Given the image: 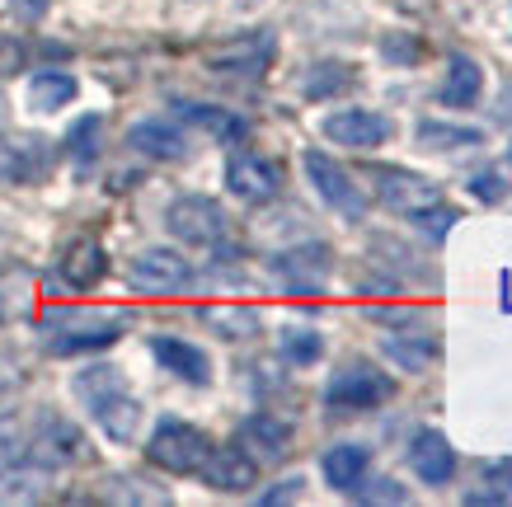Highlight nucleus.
<instances>
[{
  "instance_id": "obj_31",
  "label": "nucleus",
  "mask_w": 512,
  "mask_h": 507,
  "mask_svg": "<svg viewBox=\"0 0 512 507\" xmlns=\"http://www.w3.org/2000/svg\"><path fill=\"white\" fill-rule=\"evenodd\" d=\"M19 66H24V43H15V38H0V76H15Z\"/></svg>"
},
{
  "instance_id": "obj_22",
  "label": "nucleus",
  "mask_w": 512,
  "mask_h": 507,
  "mask_svg": "<svg viewBox=\"0 0 512 507\" xmlns=\"http://www.w3.org/2000/svg\"><path fill=\"white\" fill-rule=\"evenodd\" d=\"M38 461H47V465L85 461V437L71 423H47L43 437H38Z\"/></svg>"
},
{
  "instance_id": "obj_24",
  "label": "nucleus",
  "mask_w": 512,
  "mask_h": 507,
  "mask_svg": "<svg viewBox=\"0 0 512 507\" xmlns=\"http://www.w3.org/2000/svg\"><path fill=\"white\" fill-rule=\"evenodd\" d=\"M278 348L287 362H296V367H311V362H320V353H325V338L315 334V329H282L278 334Z\"/></svg>"
},
{
  "instance_id": "obj_8",
  "label": "nucleus",
  "mask_w": 512,
  "mask_h": 507,
  "mask_svg": "<svg viewBox=\"0 0 512 507\" xmlns=\"http://www.w3.org/2000/svg\"><path fill=\"white\" fill-rule=\"evenodd\" d=\"M372 184H376V198L386 202L390 212L409 216V221L442 202L437 184H428V179H419V174H409V169H372Z\"/></svg>"
},
{
  "instance_id": "obj_2",
  "label": "nucleus",
  "mask_w": 512,
  "mask_h": 507,
  "mask_svg": "<svg viewBox=\"0 0 512 507\" xmlns=\"http://www.w3.org/2000/svg\"><path fill=\"white\" fill-rule=\"evenodd\" d=\"M127 329V315H104V310H47L43 334L52 353H90L109 348Z\"/></svg>"
},
{
  "instance_id": "obj_20",
  "label": "nucleus",
  "mask_w": 512,
  "mask_h": 507,
  "mask_svg": "<svg viewBox=\"0 0 512 507\" xmlns=\"http://www.w3.org/2000/svg\"><path fill=\"white\" fill-rule=\"evenodd\" d=\"M480 90H484L480 62H470V57H451V71H447V80H442L437 99H442L447 108H470L475 99H480Z\"/></svg>"
},
{
  "instance_id": "obj_5",
  "label": "nucleus",
  "mask_w": 512,
  "mask_h": 507,
  "mask_svg": "<svg viewBox=\"0 0 512 507\" xmlns=\"http://www.w3.org/2000/svg\"><path fill=\"white\" fill-rule=\"evenodd\" d=\"M188 282H193V268L174 249H146L127 263V287L141 296H174L184 292Z\"/></svg>"
},
{
  "instance_id": "obj_3",
  "label": "nucleus",
  "mask_w": 512,
  "mask_h": 507,
  "mask_svg": "<svg viewBox=\"0 0 512 507\" xmlns=\"http://www.w3.org/2000/svg\"><path fill=\"white\" fill-rule=\"evenodd\" d=\"M390 376L376 371L372 362H348V367L334 371V381L325 390V404L334 414H362V409H376V404L390 400Z\"/></svg>"
},
{
  "instance_id": "obj_30",
  "label": "nucleus",
  "mask_w": 512,
  "mask_h": 507,
  "mask_svg": "<svg viewBox=\"0 0 512 507\" xmlns=\"http://www.w3.org/2000/svg\"><path fill=\"white\" fill-rule=\"evenodd\" d=\"M19 451H24L19 446V428L15 423H0V470H10L19 461Z\"/></svg>"
},
{
  "instance_id": "obj_28",
  "label": "nucleus",
  "mask_w": 512,
  "mask_h": 507,
  "mask_svg": "<svg viewBox=\"0 0 512 507\" xmlns=\"http://www.w3.org/2000/svg\"><path fill=\"white\" fill-rule=\"evenodd\" d=\"M207 320L217 324L226 338H249L254 329H259V315H254V310H212Z\"/></svg>"
},
{
  "instance_id": "obj_23",
  "label": "nucleus",
  "mask_w": 512,
  "mask_h": 507,
  "mask_svg": "<svg viewBox=\"0 0 512 507\" xmlns=\"http://www.w3.org/2000/svg\"><path fill=\"white\" fill-rule=\"evenodd\" d=\"M174 108H179V118H184V123L212 132L217 141H240L245 137V123H240L235 113H226V108H212V104H174Z\"/></svg>"
},
{
  "instance_id": "obj_11",
  "label": "nucleus",
  "mask_w": 512,
  "mask_h": 507,
  "mask_svg": "<svg viewBox=\"0 0 512 507\" xmlns=\"http://www.w3.org/2000/svg\"><path fill=\"white\" fill-rule=\"evenodd\" d=\"M226 184L240 202H268L282 193V169L264 155H235L226 165Z\"/></svg>"
},
{
  "instance_id": "obj_1",
  "label": "nucleus",
  "mask_w": 512,
  "mask_h": 507,
  "mask_svg": "<svg viewBox=\"0 0 512 507\" xmlns=\"http://www.w3.org/2000/svg\"><path fill=\"white\" fill-rule=\"evenodd\" d=\"M76 395L94 414V423L109 432L113 442H132L141 428V404L127 395L118 367H85L76 376Z\"/></svg>"
},
{
  "instance_id": "obj_4",
  "label": "nucleus",
  "mask_w": 512,
  "mask_h": 507,
  "mask_svg": "<svg viewBox=\"0 0 512 507\" xmlns=\"http://www.w3.org/2000/svg\"><path fill=\"white\" fill-rule=\"evenodd\" d=\"M207 451H212V442L198 428H188V423H160L151 432V442H146V461L170 470V475H193L207 461Z\"/></svg>"
},
{
  "instance_id": "obj_15",
  "label": "nucleus",
  "mask_w": 512,
  "mask_h": 507,
  "mask_svg": "<svg viewBox=\"0 0 512 507\" xmlns=\"http://www.w3.org/2000/svg\"><path fill=\"white\" fill-rule=\"evenodd\" d=\"M278 277L292 287V292H320L329 277V249L311 245V249H292V254H278Z\"/></svg>"
},
{
  "instance_id": "obj_17",
  "label": "nucleus",
  "mask_w": 512,
  "mask_h": 507,
  "mask_svg": "<svg viewBox=\"0 0 512 507\" xmlns=\"http://www.w3.org/2000/svg\"><path fill=\"white\" fill-rule=\"evenodd\" d=\"M367 461H372V456H367V446L343 442V446H329L325 461H320V470H325L329 489L357 493V489H362V475H367Z\"/></svg>"
},
{
  "instance_id": "obj_27",
  "label": "nucleus",
  "mask_w": 512,
  "mask_h": 507,
  "mask_svg": "<svg viewBox=\"0 0 512 507\" xmlns=\"http://www.w3.org/2000/svg\"><path fill=\"white\" fill-rule=\"evenodd\" d=\"M43 493V475H29V470H0V498H10V503H29Z\"/></svg>"
},
{
  "instance_id": "obj_33",
  "label": "nucleus",
  "mask_w": 512,
  "mask_h": 507,
  "mask_svg": "<svg viewBox=\"0 0 512 507\" xmlns=\"http://www.w3.org/2000/svg\"><path fill=\"white\" fill-rule=\"evenodd\" d=\"M10 5H15L19 15L24 19H38V15H47V0H10Z\"/></svg>"
},
{
  "instance_id": "obj_29",
  "label": "nucleus",
  "mask_w": 512,
  "mask_h": 507,
  "mask_svg": "<svg viewBox=\"0 0 512 507\" xmlns=\"http://www.w3.org/2000/svg\"><path fill=\"white\" fill-rule=\"evenodd\" d=\"M466 503H512V470H489V489H470Z\"/></svg>"
},
{
  "instance_id": "obj_16",
  "label": "nucleus",
  "mask_w": 512,
  "mask_h": 507,
  "mask_svg": "<svg viewBox=\"0 0 512 507\" xmlns=\"http://www.w3.org/2000/svg\"><path fill=\"white\" fill-rule=\"evenodd\" d=\"M127 146L141 151V155H151V160H184L188 155V137L179 132V127L160 123V118L132 127V132H127Z\"/></svg>"
},
{
  "instance_id": "obj_10",
  "label": "nucleus",
  "mask_w": 512,
  "mask_h": 507,
  "mask_svg": "<svg viewBox=\"0 0 512 507\" xmlns=\"http://www.w3.org/2000/svg\"><path fill=\"white\" fill-rule=\"evenodd\" d=\"M325 137L334 146H348V151H376L390 137V123L372 108H339L325 118Z\"/></svg>"
},
{
  "instance_id": "obj_21",
  "label": "nucleus",
  "mask_w": 512,
  "mask_h": 507,
  "mask_svg": "<svg viewBox=\"0 0 512 507\" xmlns=\"http://www.w3.org/2000/svg\"><path fill=\"white\" fill-rule=\"evenodd\" d=\"M240 437H245V446H254L264 461H282V456L292 451V428H287L282 418H273V414H254Z\"/></svg>"
},
{
  "instance_id": "obj_25",
  "label": "nucleus",
  "mask_w": 512,
  "mask_h": 507,
  "mask_svg": "<svg viewBox=\"0 0 512 507\" xmlns=\"http://www.w3.org/2000/svg\"><path fill=\"white\" fill-rule=\"evenodd\" d=\"M419 141L428 151H461V146H480L484 132L475 127H442V123H423L419 127Z\"/></svg>"
},
{
  "instance_id": "obj_26",
  "label": "nucleus",
  "mask_w": 512,
  "mask_h": 507,
  "mask_svg": "<svg viewBox=\"0 0 512 507\" xmlns=\"http://www.w3.org/2000/svg\"><path fill=\"white\" fill-rule=\"evenodd\" d=\"M343 85H353V71L339 62H325V66H315V76H306V94L311 99H325V94L343 90Z\"/></svg>"
},
{
  "instance_id": "obj_14",
  "label": "nucleus",
  "mask_w": 512,
  "mask_h": 507,
  "mask_svg": "<svg viewBox=\"0 0 512 507\" xmlns=\"http://www.w3.org/2000/svg\"><path fill=\"white\" fill-rule=\"evenodd\" d=\"M409 465H414V475L423 484H451L456 475V451L447 446L442 432H419L414 446H409Z\"/></svg>"
},
{
  "instance_id": "obj_12",
  "label": "nucleus",
  "mask_w": 512,
  "mask_h": 507,
  "mask_svg": "<svg viewBox=\"0 0 512 507\" xmlns=\"http://www.w3.org/2000/svg\"><path fill=\"white\" fill-rule=\"evenodd\" d=\"M198 475L221 493H245L254 479H259V465L249 461L240 446H212L207 451V461L198 465Z\"/></svg>"
},
{
  "instance_id": "obj_32",
  "label": "nucleus",
  "mask_w": 512,
  "mask_h": 507,
  "mask_svg": "<svg viewBox=\"0 0 512 507\" xmlns=\"http://www.w3.org/2000/svg\"><path fill=\"white\" fill-rule=\"evenodd\" d=\"M470 193H475V198H484V202H498L508 188L498 184V174H480V179H470Z\"/></svg>"
},
{
  "instance_id": "obj_13",
  "label": "nucleus",
  "mask_w": 512,
  "mask_h": 507,
  "mask_svg": "<svg viewBox=\"0 0 512 507\" xmlns=\"http://www.w3.org/2000/svg\"><path fill=\"white\" fill-rule=\"evenodd\" d=\"M151 353H156L160 367L174 371L179 381H188V385L212 381V357L202 353V348H193V343H184V338H151Z\"/></svg>"
},
{
  "instance_id": "obj_18",
  "label": "nucleus",
  "mask_w": 512,
  "mask_h": 507,
  "mask_svg": "<svg viewBox=\"0 0 512 507\" xmlns=\"http://www.w3.org/2000/svg\"><path fill=\"white\" fill-rule=\"evenodd\" d=\"M76 94H80L76 76H66V71H38V76L29 80V90H24V104H29V113H57V108H66Z\"/></svg>"
},
{
  "instance_id": "obj_34",
  "label": "nucleus",
  "mask_w": 512,
  "mask_h": 507,
  "mask_svg": "<svg viewBox=\"0 0 512 507\" xmlns=\"http://www.w3.org/2000/svg\"><path fill=\"white\" fill-rule=\"evenodd\" d=\"M301 493V479H287V489H278V493H268L264 503H282V498H296Z\"/></svg>"
},
{
  "instance_id": "obj_7",
  "label": "nucleus",
  "mask_w": 512,
  "mask_h": 507,
  "mask_svg": "<svg viewBox=\"0 0 512 507\" xmlns=\"http://www.w3.org/2000/svg\"><path fill=\"white\" fill-rule=\"evenodd\" d=\"M165 226H170V235L174 240H184V245H221V240H226V212H221L212 198L170 202Z\"/></svg>"
},
{
  "instance_id": "obj_6",
  "label": "nucleus",
  "mask_w": 512,
  "mask_h": 507,
  "mask_svg": "<svg viewBox=\"0 0 512 507\" xmlns=\"http://www.w3.org/2000/svg\"><path fill=\"white\" fill-rule=\"evenodd\" d=\"M301 165H306V179L315 184V193H320L334 212L362 221V212H367V193L353 184V174H348L339 160H329L325 151H306L301 155Z\"/></svg>"
},
{
  "instance_id": "obj_19",
  "label": "nucleus",
  "mask_w": 512,
  "mask_h": 507,
  "mask_svg": "<svg viewBox=\"0 0 512 507\" xmlns=\"http://www.w3.org/2000/svg\"><path fill=\"white\" fill-rule=\"evenodd\" d=\"M104 245L94 240V235H85V240H76V245H66V254H62V277L71 282V287H94L99 277H104Z\"/></svg>"
},
{
  "instance_id": "obj_9",
  "label": "nucleus",
  "mask_w": 512,
  "mask_h": 507,
  "mask_svg": "<svg viewBox=\"0 0 512 507\" xmlns=\"http://www.w3.org/2000/svg\"><path fill=\"white\" fill-rule=\"evenodd\" d=\"M273 62V33H245L207 52V66L221 76H264Z\"/></svg>"
}]
</instances>
